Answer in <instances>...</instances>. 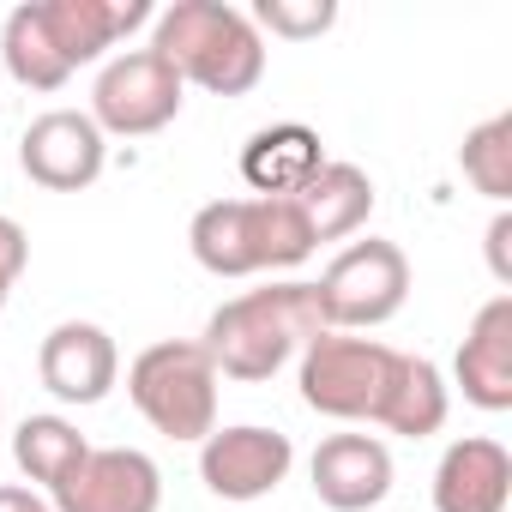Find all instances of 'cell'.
<instances>
[{
    "label": "cell",
    "mask_w": 512,
    "mask_h": 512,
    "mask_svg": "<svg viewBox=\"0 0 512 512\" xmlns=\"http://www.w3.org/2000/svg\"><path fill=\"white\" fill-rule=\"evenodd\" d=\"M326 332L314 284H272V290H247L235 302H223L205 326V356L223 380L260 386L272 380L296 350H308Z\"/></svg>",
    "instance_id": "6da1fadb"
},
{
    "label": "cell",
    "mask_w": 512,
    "mask_h": 512,
    "mask_svg": "<svg viewBox=\"0 0 512 512\" xmlns=\"http://www.w3.org/2000/svg\"><path fill=\"white\" fill-rule=\"evenodd\" d=\"M296 205H302L314 241H344V235H356V229L368 223V211H374V181H368V169H356V163H326V169L296 193Z\"/></svg>",
    "instance_id": "e0dca14e"
},
{
    "label": "cell",
    "mask_w": 512,
    "mask_h": 512,
    "mask_svg": "<svg viewBox=\"0 0 512 512\" xmlns=\"http://www.w3.org/2000/svg\"><path fill=\"white\" fill-rule=\"evenodd\" d=\"M512 500V452L488 434L452 440L434 470V512H506Z\"/></svg>",
    "instance_id": "5bb4252c"
},
{
    "label": "cell",
    "mask_w": 512,
    "mask_h": 512,
    "mask_svg": "<svg viewBox=\"0 0 512 512\" xmlns=\"http://www.w3.org/2000/svg\"><path fill=\"white\" fill-rule=\"evenodd\" d=\"M37 374L43 386L61 398V404H103L121 380V350L103 326L91 320H61L49 338H43V356H37Z\"/></svg>",
    "instance_id": "8fae6325"
},
{
    "label": "cell",
    "mask_w": 512,
    "mask_h": 512,
    "mask_svg": "<svg viewBox=\"0 0 512 512\" xmlns=\"http://www.w3.org/2000/svg\"><path fill=\"white\" fill-rule=\"evenodd\" d=\"M25 266H31V235L13 217H0V296H13V284L25 278Z\"/></svg>",
    "instance_id": "603a6c76"
},
{
    "label": "cell",
    "mask_w": 512,
    "mask_h": 512,
    "mask_svg": "<svg viewBox=\"0 0 512 512\" xmlns=\"http://www.w3.org/2000/svg\"><path fill=\"white\" fill-rule=\"evenodd\" d=\"M404 350H386L356 332H320L302 350V404L332 422H380Z\"/></svg>",
    "instance_id": "5b68a950"
},
{
    "label": "cell",
    "mask_w": 512,
    "mask_h": 512,
    "mask_svg": "<svg viewBox=\"0 0 512 512\" xmlns=\"http://www.w3.org/2000/svg\"><path fill=\"white\" fill-rule=\"evenodd\" d=\"M85 452H91V440H85L67 416H25L19 434H13V464H19L31 482H43L49 494L85 464Z\"/></svg>",
    "instance_id": "ffe728a7"
},
{
    "label": "cell",
    "mask_w": 512,
    "mask_h": 512,
    "mask_svg": "<svg viewBox=\"0 0 512 512\" xmlns=\"http://www.w3.org/2000/svg\"><path fill=\"white\" fill-rule=\"evenodd\" d=\"M404 296H410V260L398 241H380V235L350 241L314 284L326 332H374L404 308Z\"/></svg>",
    "instance_id": "8992f818"
},
{
    "label": "cell",
    "mask_w": 512,
    "mask_h": 512,
    "mask_svg": "<svg viewBox=\"0 0 512 512\" xmlns=\"http://www.w3.org/2000/svg\"><path fill=\"white\" fill-rule=\"evenodd\" d=\"M296 464V446L290 434L278 428H260V422H241V428H211L199 440V476L217 500H266Z\"/></svg>",
    "instance_id": "ba28073f"
},
{
    "label": "cell",
    "mask_w": 512,
    "mask_h": 512,
    "mask_svg": "<svg viewBox=\"0 0 512 512\" xmlns=\"http://www.w3.org/2000/svg\"><path fill=\"white\" fill-rule=\"evenodd\" d=\"M55 512H157L163 470L139 446H91L85 464L55 488Z\"/></svg>",
    "instance_id": "30bf717a"
},
{
    "label": "cell",
    "mask_w": 512,
    "mask_h": 512,
    "mask_svg": "<svg viewBox=\"0 0 512 512\" xmlns=\"http://www.w3.org/2000/svg\"><path fill=\"white\" fill-rule=\"evenodd\" d=\"M97 133L109 139H145V133H163L175 115H181V79L175 67L157 55V49H127L115 55L103 73H97V91H91V109Z\"/></svg>",
    "instance_id": "52a82bcc"
},
{
    "label": "cell",
    "mask_w": 512,
    "mask_h": 512,
    "mask_svg": "<svg viewBox=\"0 0 512 512\" xmlns=\"http://www.w3.org/2000/svg\"><path fill=\"white\" fill-rule=\"evenodd\" d=\"M0 512H55V506L25 482H0Z\"/></svg>",
    "instance_id": "d4e9b609"
},
{
    "label": "cell",
    "mask_w": 512,
    "mask_h": 512,
    "mask_svg": "<svg viewBox=\"0 0 512 512\" xmlns=\"http://www.w3.org/2000/svg\"><path fill=\"white\" fill-rule=\"evenodd\" d=\"M308 476L332 512H368L392 494V452L374 434H332V440H320Z\"/></svg>",
    "instance_id": "7c38bea8"
},
{
    "label": "cell",
    "mask_w": 512,
    "mask_h": 512,
    "mask_svg": "<svg viewBox=\"0 0 512 512\" xmlns=\"http://www.w3.org/2000/svg\"><path fill=\"white\" fill-rule=\"evenodd\" d=\"M446 380L428 356H398V374H392V392H386V410H380V428L404 434V440H428L446 428Z\"/></svg>",
    "instance_id": "ac0fdd59"
},
{
    "label": "cell",
    "mask_w": 512,
    "mask_h": 512,
    "mask_svg": "<svg viewBox=\"0 0 512 512\" xmlns=\"http://www.w3.org/2000/svg\"><path fill=\"white\" fill-rule=\"evenodd\" d=\"M506 241H512V217L500 211V217L488 223V266H494V278H500V284H512V260H506Z\"/></svg>",
    "instance_id": "cb8c5ba5"
},
{
    "label": "cell",
    "mask_w": 512,
    "mask_h": 512,
    "mask_svg": "<svg viewBox=\"0 0 512 512\" xmlns=\"http://www.w3.org/2000/svg\"><path fill=\"white\" fill-rule=\"evenodd\" d=\"M458 163H464V181H470L482 199L506 205V199H512V115H494V121H482L476 133H464Z\"/></svg>",
    "instance_id": "44dd1931"
},
{
    "label": "cell",
    "mask_w": 512,
    "mask_h": 512,
    "mask_svg": "<svg viewBox=\"0 0 512 512\" xmlns=\"http://www.w3.org/2000/svg\"><path fill=\"white\" fill-rule=\"evenodd\" d=\"M19 163L49 193H85L109 163V139L97 133V121L85 109H49V115H37L25 127Z\"/></svg>",
    "instance_id": "9c48e42d"
},
{
    "label": "cell",
    "mask_w": 512,
    "mask_h": 512,
    "mask_svg": "<svg viewBox=\"0 0 512 512\" xmlns=\"http://www.w3.org/2000/svg\"><path fill=\"white\" fill-rule=\"evenodd\" d=\"M253 25H266L272 37H290V43H308L320 31L338 25V7L332 0H260V7L247 13Z\"/></svg>",
    "instance_id": "7402d4cb"
},
{
    "label": "cell",
    "mask_w": 512,
    "mask_h": 512,
    "mask_svg": "<svg viewBox=\"0 0 512 512\" xmlns=\"http://www.w3.org/2000/svg\"><path fill=\"white\" fill-rule=\"evenodd\" d=\"M0 61H7V73L25 85V91H61L73 79L67 55L55 49L49 25H43V7L31 0V7H13L7 25H0Z\"/></svg>",
    "instance_id": "d6986e66"
},
{
    "label": "cell",
    "mask_w": 512,
    "mask_h": 512,
    "mask_svg": "<svg viewBox=\"0 0 512 512\" xmlns=\"http://www.w3.org/2000/svg\"><path fill=\"white\" fill-rule=\"evenodd\" d=\"M193 260L211 278H253V272H296L320 247L296 199H211L199 205Z\"/></svg>",
    "instance_id": "3957f363"
},
{
    "label": "cell",
    "mask_w": 512,
    "mask_h": 512,
    "mask_svg": "<svg viewBox=\"0 0 512 512\" xmlns=\"http://www.w3.org/2000/svg\"><path fill=\"white\" fill-rule=\"evenodd\" d=\"M320 169H326L320 133H308L296 121L290 127H260L247 139V151H241V181L260 199H296Z\"/></svg>",
    "instance_id": "2e32d148"
},
{
    "label": "cell",
    "mask_w": 512,
    "mask_h": 512,
    "mask_svg": "<svg viewBox=\"0 0 512 512\" xmlns=\"http://www.w3.org/2000/svg\"><path fill=\"white\" fill-rule=\"evenodd\" d=\"M452 374L476 410H488V416L512 410V296H494L476 308Z\"/></svg>",
    "instance_id": "4fadbf2b"
},
{
    "label": "cell",
    "mask_w": 512,
    "mask_h": 512,
    "mask_svg": "<svg viewBox=\"0 0 512 512\" xmlns=\"http://www.w3.org/2000/svg\"><path fill=\"white\" fill-rule=\"evenodd\" d=\"M151 49L175 67L181 85H199L211 97H247L266 79V37L241 7L223 0H175L157 13Z\"/></svg>",
    "instance_id": "7a4b0ae2"
},
{
    "label": "cell",
    "mask_w": 512,
    "mask_h": 512,
    "mask_svg": "<svg viewBox=\"0 0 512 512\" xmlns=\"http://www.w3.org/2000/svg\"><path fill=\"white\" fill-rule=\"evenodd\" d=\"M37 7H43V25H49V37L73 73L151 19L145 0H37Z\"/></svg>",
    "instance_id": "9a60e30c"
},
{
    "label": "cell",
    "mask_w": 512,
    "mask_h": 512,
    "mask_svg": "<svg viewBox=\"0 0 512 512\" xmlns=\"http://www.w3.org/2000/svg\"><path fill=\"white\" fill-rule=\"evenodd\" d=\"M127 398L169 440H205L217 428V368H211L205 344H193V338L139 350L127 368Z\"/></svg>",
    "instance_id": "277c9868"
}]
</instances>
